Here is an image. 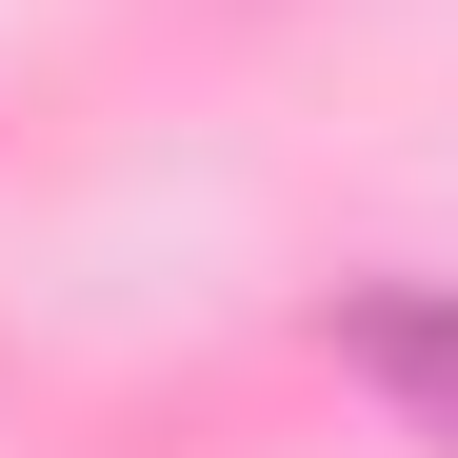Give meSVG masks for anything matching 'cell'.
I'll list each match as a JSON object with an SVG mask.
<instances>
[{
  "mask_svg": "<svg viewBox=\"0 0 458 458\" xmlns=\"http://www.w3.org/2000/svg\"><path fill=\"white\" fill-rule=\"evenodd\" d=\"M339 359H359L419 438H458V279H359V299H339Z\"/></svg>",
  "mask_w": 458,
  "mask_h": 458,
  "instance_id": "cell-1",
  "label": "cell"
}]
</instances>
